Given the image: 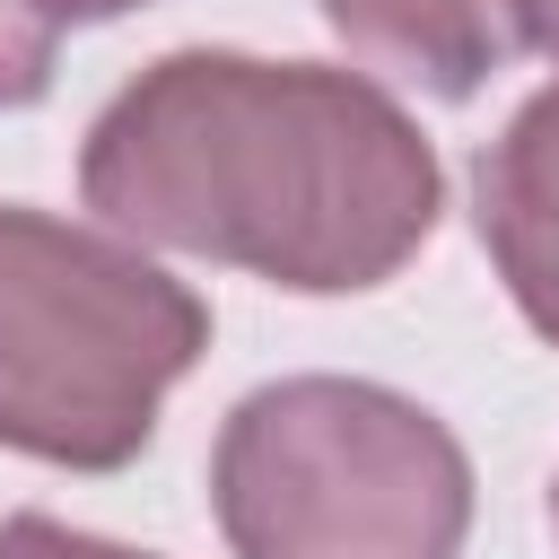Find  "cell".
I'll use <instances>...</instances> for the list:
<instances>
[{"mask_svg": "<svg viewBox=\"0 0 559 559\" xmlns=\"http://www.w3.org/2000/svg\"><path fill=\"white\" fill-rule=\"evenodd\" d=\"M79 201L131 245L358 297L437 236L445 166L376 70L183 44L87 122Z\"/></svg>", "mask_w": 559, "mask_h": 559, "instance_id": "cell-1", "label": "cell"}, {"mask_svg": "<svg viewBox=\"0 0 559 559\" xmlns=\"http://www.w3.org/2000/svg\"><path fill=\"white\" fill-rule=\"evenodd\" d=\"M210 358V306L114 227L0 201V445L52 472L148 454L166 393Z\"/></svg>", "mask_w": 559, "mask_h": 559, "instance_id": "cell-2", "label": "cell"}, {"mask_svg": "<svg viewBox=\"0 0 559 559\" xmlns=\"http://www.w3.org/2000/svg\"><path fill=\"white\" fill-rule=\"evenodd\" d=\"M210 507L236 559H463L472 454L376 376H280L218 419Z\"/></svg>", "mask_w": 559, "mask_h": 559, "instance_id": "cell-3", "label": "cell"}, {"mask_svg": "<svg viewBox=\"0 0 559 559\" xmlns=\"http://www.w3.org/2000/svg\"><path fill=\"white\" fill-rule=\"evenodd\" d=\"M472 227H480L515 314L559 349V70L480 148V166H472Z\"/></svg>", "mask_w": 559, "mask_h": 559, "instance_id": "cell-4", "label": "cell"}, {"mask_svg": "<svg viewBox=\"0 0 559 559\" xmlns=\"http://www.w3.org/2000/svg\"><path fill=\"white\" fill-rule=\"evenodd\" d=\"M314 9L349 44V61L384 70L402 87H428L445 105L480 96L524 52L507 0H314Z\"/></svg>", "mask_w": 559, "mask_h": 559, "instance_id": "cell-5", "label": "cell"}, {"mask_svg": "<svg viewBox=\"0 0 559 559\" xmlns=\"http://www.w3.org/2000/svg\"><path fill=\"white\" fill-rule=\"evenodd\" d=\"M52 61H61L52 0H0V114L44 105L52 96Z\"/></svg>", "mask_w": 559, "mask_h": 559, "instance_id": "cell-6", "label": "cell"}, {"mask_svg": "<svg viewBox=\"0 0 559 559\" xmlns=\"http://www.w3.org/2000/svg\"><path fill=\"white\" fill-rule=\"evenodd\" d=\"M0 559H157V550H131V542L79 533L44 507H17V515H0Z\"/></svg>", "mask_w": 559, "mask_h": 559, "instance_id": "cell-7", "label": "cell"}, {"mask_svg": "<svg viewBox=\"0 0 559 559\" xmlns=\"http://www.w3.org/2000/svg\"><path fill=\"white\" fill-rule=\"evenodd\" d=\"M507 17H515V44L524 52H550L559 61V0H507Z\"/></svg>", "mask_w": 559, "mask_h": 559, "instance_id": "cell-8", "label": "cell"}, {"mask_svg": "<svg viewBox=\"0 0 559 559\" xmlns=\"http://www.w3.org/2000/svg\"><path fill=\"white\" fill-rule=\"evenodd\" d=\"M131 9H148V0H52L61 26H105V17H131Z\"/></svg>", "mask_w": 559, "mask_h": 559, "instance_id": "cell-9", "label": "cell"}, {"mask_svg": "<svg viewBox=\"0 0 559 559\" xmlns=\"http://www.w3.org/2000/svg\"><path fill=\"white\" fill-rule=\"evenodd\" d=\"M550 524H559V480H550Z\"/></svg>", "mask_w": 559, "mask_h": 559, "instance_id": "cell-10", "label": "cell"}]
</instances>
